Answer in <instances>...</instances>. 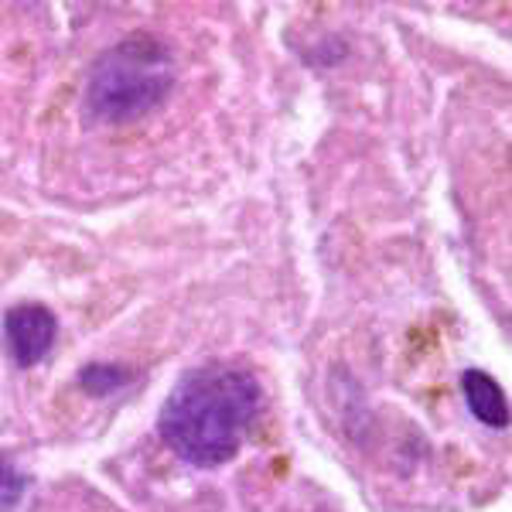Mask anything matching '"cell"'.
<instances>
[{
    "instance_id": "1",
    "label": "cell",
    "mask_w": 512,
    "mask_h": 512,
    "mask_svg": "<svg viewBox=\"0 0 512 512\" xmlns=\"http://www.w3.org/2000/svg\"><path fill=\"white\" fill-rule=\"evenodd\" d=\"M263 407V386L250 369L202 366L181 376L158 414V434L181 461L219 468L233 461Z\"/></svg>"
},
{
    "instance_id": "2",
    "label": "cell",
    "mask_w": 512,
    "mask_h": 512,
    "mask_svg": "<svg viewBox=\"0 0 512 512\" xmlns=\"http://www.w3.org/2000/svg\"><path fill=\"white\" fill-rule=\"evenodd\" d=\"M175 86V59L154 35H130L103 52L86 79V110L103 123L147 117Z\"/></svg>"
},
{
    "instance_id": "3",
    "label": "cell",
    "mask_w": 512,
    "mask_h": 512,
    "mask_svg": "<svg viewBox=\"0 0 512 512\" xmlns=\"http://www.w3.org/2000/svg\"><path fill=\"white\" fill-rule=\"evenodd\" d=\"M4 338L7 349H11V359L18 366L31 369L38 362H45L48 352H52L55 338H59V318L41 301L14 304L4 315Z\"/></svg>"
},
{
    "instance_id": "4",
    "label": "cell",
    "mask_w": 512,
    "mask_h": 512,
    "mask_svg": "<svg viewBox=\"0 0 512 512\" xmlns=\"http://www.w3.org/2000/svg\"><path fill=\"white\" fill-rule=\"evenodd\" d=\"M461 396H465L468 410H472V417L478 424L492 427V431H506L509 427V400L489 373H482V369H465V373H461Z\"/></svg>"
},
{
    "instance_id": "5",
    "label": "cell",
    "mask_w": 512,
    "mask_h": 512,
    "mask_svg": "<svg viewBox=\"0 0 512 512\" xmlns=\"http://www.w3.org/2000/svg\"><path fill=\"white\" fill-rule=\"evenodd\" d=\"M130 383H134V373L127 366H117V362H89L79 373V386L89 396H110Z\"/></svg>"
},
{
    "instance_id": "6",
    "label": "cell",
    "mask_w": 512,
    "mask_h": 512,
    "mask_svg": "<svg viewBox=\"0 0 512 512\" xmlns=\"http://www.w3.org/2000/svg\"><path fill=\"white\" fill-rule=\"evenodd\" d=\"M24 492H28V478L14 468V461H7L4 454H0V512L18 509Z\"/></svg>"
}]
</instances>
